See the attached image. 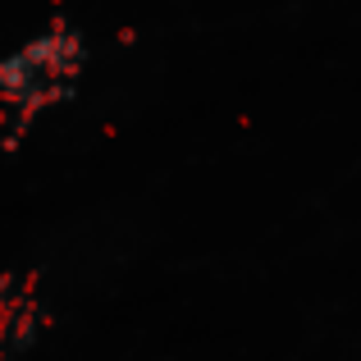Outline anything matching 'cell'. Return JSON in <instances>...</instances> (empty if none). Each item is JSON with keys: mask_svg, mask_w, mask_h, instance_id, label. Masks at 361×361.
Returning <instances> with one entry per match:
<instances>
[{"mask_svg": "<svg viewBox=\"0 0 361 361\" xmlns=\"http://www.w3.org/2000/svg\"><path fill=\"white\" fill-rule=\"evenodd\" d=\"M82 64H87V42L73 23H51L46 32L27 37L14 55L0 60V106L9 119V142L23 137L51 106L69 101L78 92Z\"/></svg>", "mask_w": 361, "mask_h": 361, "instance_id": "obj_1", "label": "cell"}, {"mask_svg": "<svg viewBox=\"0 0 361 361\" xmlns=\"http://www.w3.org/2000/svg\"><path fill=\"white\" fill-rule=\"evenodd\" d=\"M46 325V302L32 274H0V361L27 353Z\"/></svg>", "mask_w": 361, "mask_h": 361, "instance_id": "obj_2", "label": "cell"}]
</instances>
